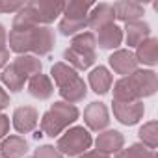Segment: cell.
Returning a JSON list of instances; mask_svg holds the SVG:
<instances>
[{
	"instance_id": "cell-26",
	"label": "cell",
	"mask_w": 158,
	"mask_h": 158,
	"mask_svg": "<svg viewBox=\"0 0 158 158\" xmlns=\"http://www.w3.org/2000/svg\"><path fill=\"white\" fill-rule=\"evenodd\" d=\"M114 158H156L154 151L141 145V143H132L127 149H121L119 152H115Z\"/></svg>"
},
{
	"instance_id": "cell-1",
	"label": "cell",
	"mask_w": 158,
	"mask_h": 158,
	"mask_svg": "<svg viewBox=\"0 0 158 158\" xmlns=\"http://www.w3.org/2000/svg\"><path fill=\"white\" fill-rule=\"evenodd\" d=\"M56 43L54 30L50 26H34L28 30H10L8 34V45L10 50L17 56L23 54H34V56H47Z\"/></svg>"
},
{
	"instance_id": "cell-31",
	"label": "cell",
	"mask_w": 158,
	"mask_h": 158,
	"mask_svg": "<svg viewBox=\"0 0 158 158\" xmlns=\"http://www.w3.org/2000/svg\"><path fill=\"white\" fill-rule=\"evenodd\" d=\"M10 106V95L6 93V89L0 86V112H2L4 108H8Z\"/></svg>"
},
{
	"instance_id": "cell-11",
	"label": "cell",
	"mask_w": 158,
	"mask_h": 158,
	"mask_svg": "<svg viewBox=\"0 0 158 158\" xmlns=\"http://www.w3.org/2000/svg\"><path fill=\"white\" fill-rule=\"evenodd\" d=\"M39 115L37 110L34 106H19L13 110V117H11V125L19 134H28L37 127Z\"/></svg>"
},
{
	"instance_id": "cell-21",
	"label": "cell",
	"mask_w": 158,
	"mask_h": 158,
	"mask_svg": "<svg viewBox=\"0 0 158 158\" xmlns=\"http://www.w3.org/2000/svg\"><path fill=\"white\" fill-rule=\"evenodd\" d=\"M138 63H143V65H156L158 63V39L156 37H147L143 43H139L136 47V52H134Z\"/></svg>"
},
{
	"instance_id": "cell-22",
	"label": "cell",
	"mask_w": 158,
	"mask_h": 158,
	"mask_svg": "<svg viewBox=\"0 0 158 158\" xmlns=\"http://www.w3.org/2000/svg\"><path fill=\"white\" fill-rule=\"evenodd\" d=\"M11 63L17 67V71H19L21 74H24V76L28 78V80H30L32 76H35V74H39V73L43 71L41 60H39L37 56H34V54H23V56H17Z\"/></svg>"
},
{
	"instance_id": "cell-17",
	"label": "cell",
	"mask_w": 158,
	"mask_h": 158,
	"mask_svg": "<svg viewBox=\"0 0 158 158\" xmlns=\"http://www.w3.org/2000/svg\"><path fill=\"white\" fill-rule=\"evenodd\" d=\"M88 84H89V88H91L97 95H104V93L110 91V88H112V84H114V76H112V73L108 71V67L99 65V67L91 69V73H89V76H88Z\"/></svg>"
},
{
	"instance_id": "cell-6",
	"label": "cell",
	"mask_w": 158,
	"mask_h": 158,
	"mask_svg": "<svg viewBox=\"0 0 158 158\" xmlns=\"http://www.w3.org/2000/svg\"><path fill=\"white\" fill-rule=\"evenodd\" d=\"M114 117L121 123V125H127V127H132L136 125L143 114H145V106L141 101H136V102H119V101H114Z\"/></svg>"
},
{
	"instance_id": "cell-32",
	"label": "cell",
	"mask_w": 158,
	"mask_h": 158,
	"mask_svg": "<svg viewBox=\"0 0 158 158\" xmlns=\"http://www.w3.org/2000/svg\"><path fill=\"white\" fill-rule=\"evenodd\" d=\"M8 61H10V48H0V71L6 67Z\"/></svg>"
},
{
	"instance_id": "cell-10",
	"label": "cell",
	"mask_w": 158,
	"mask_h": 158,
	"mask_svg": "<svg viewBox=\"0 0 158 158\" xmlns=\"http://www.w3.org/2000/svg\"><path fill=\"white\" fill-rule=\"evenodd\" d=\"M63 60L69 67H73L76 73L78 71H86L89 69L95 60H97V50H86V48H76V47H71L65 48L63 52Z\"/></svg>"
},
{
	"instance_id": "cell-25",
	"label": "cell",
	"mask_w": 158,
	"mask_h": 158,
	"mask_svg": "<svg viewBox=\"0 0 158 158\" xmlns=\"http://www.w3.org/2000/svg\"><path fill=\"white\" fill-rule=\"evenodd\" d=\"M138 138H139L141 145H145V147L154 151L156 145H158V121L152 119V121L143 123L139 127V130H138Z\"/></svg>"
},
{
	"instance_id": "cell-2",
	"label": "cell",
	"mask_w": 158,
	"mask_h": 158,
	"mask_svg": "<svg viewBox=\"0 0 158 158\" xmlns=\"http://www.w3.org/2000/svg\"><path fill=\"white\" fill-rule=\"evenodd\" d=\"M158 89V76L151 69H138L128 76H121L114 84V101L136 102L154 95Z\"/></svg>"
},
{
	"instance_id": "cell-18",
	"label": "cell",
	"mask_w": 158,
	"mask_h": 158,
	"mask_svg": "<svg viewBox=\"0 0 158 158\" xmlns=\"http://www.w3.org/2000/svg\"><path fill=\"white\" fill-rule=\"evenodd\" d=\"M28 93L37 101H48L54 93V84L50 80V76H47L43 73L32 76L28 80Z\"/></svg>"
},
{
	"instance_id": "cell-3",
	"label": "cell",
	"mask_w": 158,
	"mask_h": 158,
	"mask_svg": "<svg viewBox=\"0 0 158 158\" xmlns=\"http://www.w3.org/2000/svg\"><path fill=\"white\" fill-rule=\"evenodd\" d=\"M93 8V2H84V0H74V2L65 4L63 8V17L58 24V30L61 32V35L65 37H73L76 34L84 32L86 23H88V13Z\"/></svg>"
},
{
	"instance_id": "cell-4",
	"label": "cell",
	"mask_w": 158,
	"mask_h": 158,
	"mask_svg": "<svg viewBox=\"0 0 158 158\" xmlns=\"http://www.w3.org/2000/svg\"><path fill=\"white\" fill-rule=\"evenodd\" d=\"M91 143H93V138H91L88 128H84V127H71L58 138L56 149L63 156H80V154L88 152Z\"/></svg>"
},
{
	"instance_id": "cell-33",
	"label": "cell",
	"mask_w": 158,
	"mask_h": 158,
	"mask_svg": "<svg viewBox=\"0 0 158 158\" xmlns=\"http://www.w3.org/2000/svg\"><path fill=\"white\" fill-rule=\"evenodd\" d=\"M78 158H110V156H108V154H102V152H99V151H88V152L80 154Z\"/></svg>"
},
{
	"instance_id": "cell-30",
	"label": "cell",
	"mask_w": 158,
	"mask_h": 158,
	"mask_svg": "<svg viewBox=\"0 0 158 158\" xmlns=\"http://www.w3.org/2000/svg\"><path fill=\"white\" fill-rule=\"evenodd\" d=\"M8 132H10V117L0 114V143H2V139L6 138Z\"/></svg>"
},
{
	"instance_id": "cell-8",
	"label": "cell",
	"mask_w": 158,
	"mask_h": 158,
	"mask_svg": "<svg viewBox=\"0 0 158 158\" xmlns=\"http://www.w3.org/2000/svg\"><path fill=\"white\" fill-rule=\"evenodd\" d=\"M84 123L88 125L89 130L102 132L110 125V112L104 102H89L84 110Z\"/></svg>"
},
{
	"instance_id": "cell-23",
	"label": "cell",
	"mask_w": 158,
	"mask_h": 158,
	"mask_svg": "<svg viewBox=\"0 0 158 158\" xmlns=\"http://www.w3.org/2000/svg\"><path fill=\"white\" fill-rule=\"evenodd\" d=\"M0 80H2V84H4L10 91L17 93V91H21V89L24 88V84L28 82V78H26L24 74H21L13 63H10V65H6V67L2 69Z\"/></svg>"
},
{
	"instance_id": "cell-24",
	"label": "cell",
	"mask_w": 158,
	"mask_h": 158,
	"mask_svg": "<svg viewBox=\"0 0 158 158\" xmlns=\"http://www.w3.org/2000/svg\"><path fill=\"white\" fill-rule=\"evenodd\" d=\"M76 76H80V74H78L73 67H69L65 61H58V63H54L52 69H50V80H54V84H56L58 88L69 84L71 80H74Z\"/></svg>"
},
{
	"instance_id": "cell-34",
	"label": "cell",
	"mask_w": 158,
	"mask_h": 158,
	"mask_svg": "<svg viewBox=\"0 0 158 158\" xmlns=\"http://www.w3.org/2000/svg\"><path fill=\"white\" fill-rule=\"evenodd\" d=\"M6 45H8V34H6L4 24L0 23V48H8Z\"/></svg>"
},
{
	"instance_id": "cell-36",
	"label": "cell",
	"mask_w": 158,
	"mask_h": 158,
	"mask_svg": "<svg viewBox=\"0 0 158 158\" xmlns=\"http://www.w3.org/2000/svg\"><path fill=\"white\" fill-rule=\"evenodd\" d=\"M0 158H4V156H2V154H0Z\"/></svg>"
},
{
	"instance_id": "cell-7",
	"label": "cell",
	"mask_w": 158,
	"mask_h": 158,
	"mask_svg": "<svg viewBox=\"0 0 158 158\" xmlns=\"http://www.w3.org/2000/svg\"><path fill=\"white\" fill-rule=\"evenodd\" d=\"M47 114L50 115V119L65 132L69 128V125H73L78 117H80V112H78V108L74 104H69L65 101H56L48 110Z\"/></svg>"
},
{
	"instance_id": "cell-19",
	"label": "cell",
	"mask_w": 158,
	"mask_h": 158,
	"mask_svg": "<svg viewBox=\"0 0 158 158\" xmlns=\"http://www.w3.org/2000/svg\"><path fill=\"white\" fill-rule=\"evenodd\" d=\"M58 91H60V95H61V99L65 102L76 104V102H82L86 99V95H88V84L84 82V78L76 76L74 80H71L69 84L58 88Z\"/></svg>"
},
{
	"instance_id": "cell-28",
	"label": "cell",
	"mask_w": 158,
	"mask_h": 158,
	"mask_svg": "<svg viewBox=\"0 0 158 158\" xmlns=\"http://www.w3.org/2000/svg\"><path fill=\"white\" fill-rule=\"evenodd\" d=\"M34 158H65V156L52 145H41V147L35 149Z\"/></svg>"
},
{
	"instance_id": "cell-35",
	"label": "cell",
	"mask_w": 158,
	"mask_h": 158,
	"mask_svg": "<svg viewBox=\"0 0 158 158\" xmlns=\"http://www.w3.org/2000/svg\"><path fill=\"white\" fill-rule=\"evenodd\" d=\"M24 158H34V156H24Z\"/></svg>"
},
{
	"instance_id": "cell-27",
	"label": "cell",
	"mask_w": 158,
	"mask_h": 158,
	"mask_svg": "<svg viewBox=\"0 0 158 158\" xmlns=\"http://www.w3.org/2000/svg\"><path fill=\"white\" fill-rule=\"evenodd\" d=\"M71 47H76V48H86V50H95V48H97L95 34H93V32H80V34L73 35Z\"/></svg>"
},
{
	"instance_id": "cell-5",
	"label": "cell",
	"mask_w": 158,
	"mask_h": 158,
	"mask_svg": "<svg viewBox=\"0 0 158 158\" xmlns=\"http://www.w3.org/2000/svg\"><path fill=\"white\" fill-rule=\"evenodd\" d=\"M35 19L37 24H43V26H50V23H54L61 13H63V8H65V2H28L26 4Z\"/></svg>"
},
{
	"instance_id": "cell-13",
	"label": "cell",
	"mask_w": 158,
	"mask_h": 158,
	"mask_svg": "<svg viewBox=\"0 0 158 158\" xmlns=\"http://www.w3.org/2000/svg\"><path fill=\"white\" fill-rule=\"evenodd\" d=\"M125 145V136L119 130H102L99 132L97 139H95V151L102 152V154H115L123 149Z\"/></svg>"
},
{
	"instance_id": "cell-9",
	"label": "cell",
	"mask_w": 158,
	"mask_h": 158,
	"mask_svg": "<svg viewBox=\"0 0 158 158\" xmlns=\"http://www.w3.org/2000/svg\"><path fill=\"white\" fill-rule=\"evenodd\" d=\"M108 63H110L112 71L121 74V76H128V74L136 73L138 65H139L134 52L128 50V48H119V50L112 52V56L108 58Z\"/></svg>"
},
{
	"instance_id": "cell-29",
	"label": "cell",
	"mask_w": 158,
	"mask_h": 158,
	"mask_svg": "<svg viewBox=\"0 0 158 158\" xmlns=\"http://www.w3.org/2000/svg\"><path fill=\"white\" fill-rule=\"evenodd\" d=\"M24 2H17V0H0V13H17Z\"/></svg>"
},
{
	"instance_id": "cell-14",
	"label": "cell",
	"mask_w": 158,
	"mask_h": 158,
	"mask_svg": "<svg viewBox=\"0 0 158 158\" xmlns=\"http://www.w3.org/2000/svg\"><path fill=\"white\" fill-rule=\"evenodd\" d=\"M112 8H114L115 19H119L123 23L139 21L145 15V6L141 2H134V0H121V2L112 4Z\"/></svg>"
},
{
	"instance_id": "cell-12",
	"label": "cell",
	"mask_w": 158,
	"mask_h": 158,
	"mask_svg": "<svg viewBox=\"0 0 158 158\" xmlns=\"http://www.w3.org/2000/svg\"><path fill=\"white\" fill-rule=\"evenodd\" d=\"M114 21H115V15H114L112 4H104V2H102V4H93V8H91L89 13H88V23H86V26L99 32L101 28L114 24Z\"/></svg>"
},
{
	"instance_id": "cell-16",
	"label": "cell",
	"mask_w": 158,
	"mask_h": 158,
	"mask_svg": "<svg viewBox=\"0 0 158 158\" xmlns=\"http://www.w3.org/2000/svg\"><path fill=\"white\" fill-rule=\"evenodd\" d=\"M95 41H97L99 48H102V50H114V48H117L123 43V28H119L115 23L110 24V26H104V28H101L97 32Z\"/></svg>"
},
{
	"instance_id": "cell-20",
	"label": "cell",
	"mask_w": 158,
	"mask_h": 158,
	"mask_svg": "<svg viewBox=\"0 0 158 158\" xmlns=\"http://www.w3.org/2000/svg\"><path fill=\"white\" fill-rule=\"evenodd\" d=\"M28 152V141L23 136H6L0 143V154L4 158H24Z\"/></svg>"
},
{
	"instance_id": "cell-15",
	"label": "cell",
	"mask_w": 158,
	"mask_h": 158,
	"mask_svg": "<svg viewBox=\"0 0 158 158\" xmlns=\"http://www.w3.org/2000/svg\"><path fill=\"white\" fill-rule=\"evenodd\" d=\"M147 37H151V26L145 21H132V23H125L123 28V39L127 41L128 48L130 47H138L139 43H143Z\"/></svg>"
}]
</instances>
